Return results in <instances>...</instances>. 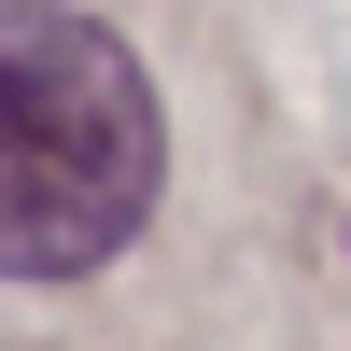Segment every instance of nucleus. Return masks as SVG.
Listing matches in <instances>:
<instances>
[{
  "label": "nucleus",
  "instance_id": "nucleus-1",
  "mask_svg": "<svg viewBox=\"0 0 351 351\" xmlns=\"http://www.w3.org/2000/svg\"><path fill=\"white\" fill-rule=\"evenodd\" d=\"M155 71L71 0H0V281H84L155 225Z\"/></svg>",
  "mask_w": 351,
  "mask_h": 351
}]
</instances>
